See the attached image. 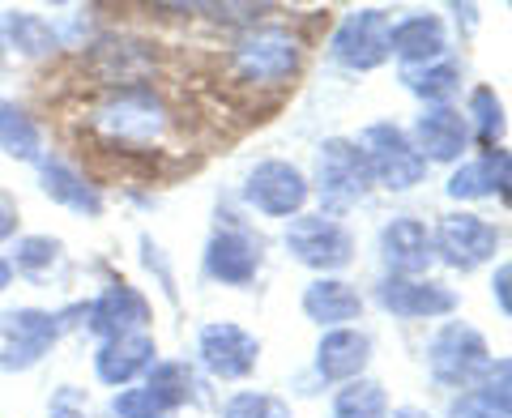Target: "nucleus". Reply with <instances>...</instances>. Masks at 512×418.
Returning <instances> with one entry per match:
<instances>
[{
	"instance_id": "1",
	"label": "nucleus",
	"mask_w": 512,
	"mask_h": 418,
	"mask_svg": "<svg viewBox=\"0 0 512 418\" xmlns=\"http://www.w3.org/2000/svg\"><path fill=\"white\" fill-rule=\"evenodd\" d=\"M90 124L111 146H154L171 133V111L150 86H120L94 107Z\"/></svg>"
},
{
	"instance_id": "2",
	"label": "nucleus",
	"mask_w": 512,
	"mask_h": 418,
	"mask_svg": "<svg viewBox=\"0 0 512 418\" xmlns=\"http://www.w3.org/2000/svg\"><path fill=\"white\" fill-rule=\"evenodd\" d=\"M231 69L248 86H278L286 77H295L299 69V39L278 26L248 30L231 52Z\"/></svg>"
},
{
	"instance_id": "3",
	"label": "nucleus",
	"mask_w": 512,
	"mask_h": 418,
	"mask_svg": "<svg viewBox=\"0 0 512 418\" xmlns=\"http://www.w3.org/2000/svg\"><path fill=\"white\" fill-rule=\"evenodd\" d=\"M427 367L440 384H453V389H470L478 376H487L491 367V350L483 342V333L461 325V320H448V325L431 337L427 346Z\"/></svg>"
},
{
	"instance_id": "4",
	"label": "nucleus",
	"mask_w": 512,
	"mask_h": 418,
	"mask_svg": "<svg viewBox=\"0 0 512 418\" xmlns=\"http://www.w3.org/2000/svg\"><path fill=\"white\" fill-rule=\"evenodd\" d=\"M359 150L367 158V171H372V180H380L384 188L402 192V188L423 184L427 163H423V154L410 146V137L397 124H389V120L367 124L363 137H359Z\"/></svg>"
},
{
	"instance_id": "5",
	"label": "nucleus",
	"mask_w": 512,
	"mask_h": 418,
	"mask_svg": "<svg viewBox=\"0 0 512 418\" xmlns=\"http://www.w3.org/2000/svg\"><path fill=\"white\" fill-rule=\"evenodd\" d=\"M367 188H372V171H367L363 150L346 137H329L316 150V192L325 201V209L359 205L367 197Z\"/></svg>"
},
{
	"instance_id": "6",
	"label": "nucleus",
	"mask_w": 512,
	"mask_h": 418,
	"mask_svg": "<svg viewBox=\"0 0 512 418\" xmlns=\"http://www.w3.org/2000/svg\"><path fill=\"white\" fill-rule=\"evenodd\" d=\"M286 248H291L299 265L333 273V269L350 265L355 239H350L342 222H333L325 214H299V218H291V227H286Z\"/></svg>"
},
{
	"instance_id": "7",
	"label": "nucleus",
	"mask_w": 512,
	"mask_h": 418,
	"mask_svg": "<svg viewBox=\"0 0 512 418\" xmlns=\"http://www.w3.org/2000/svg\"><path fill=\"white\" fill-rule=\"evenodd\" d=\"M333 60L350 73H367V69H380L389 60V13L384 9H359V13H346L342 26L333 30V43H329Z\"/></svg>"
},
{
	"instance_id": "8",
	"label": "nucleus",
	"mask_w": 512,
	"mask_h": 418,
	"mask_svg": "<svg viewBox=\"0 0 512 418\" xmlns=\"http://www.w3.org/2000/svg\"><path fill=\"white\" fill-rule=\"evenodd\" d=\"M495 248H500V231L478 214H444L436 235H431V252L461 273L487 265L495 256Z\"/></svg>"
},
{
	"instance_id": "9",
	"label": "nucleus",
	"mask_w": 512,
	"mask_h": 418,
	"mask_svg": "<svg viewBox=\"0 0 512 418\" xmlns=\"http://www.w3.org/2000/svg\"><path fill=\"white\" fill-rule=\"evenodd\" d=\"M0 333H5L0 367L5 372H26V367H35L52 350L60 333V316L39 308H13V312H0Z\"/></svg>"
},
{
	"instance_id": "10",
	"label": "nucleus",
	"mask_w": 512,
	"mask_h": 418,
	"mask_svg": "<svg viewBox=\"0 0 512 418\" xmlns=\"http://www.w3.org/2000/svg\"><path fill=\"white\" fill-rule=\"evenodd\" d=\"M244 197L252 209H261L269 218H291L308 201V180H303L299 167L282 163V158H269V163H261L248 175Z\"/></svg>"
},
{
	"instance_id": "11",
	"label": "nucleus",
	"mask_w": 512,
	"mask_h": 418,
	"mask_svg": "<svg viewBox=\"0 0 512 418\" xmlns=\"http://www.w3.org/2000/svg\"><path fill=\"white\" fill-rule=\"evenodd\" d=\"M197 355L205 363V372L218 376V380H244L252 367H256V337L248 329L231 325V320H218V325H205L201 329V342H197Z\"/></svg>"
},
{
	"instance_id": "12",
	"label": "nucleus",
	"mask_w": 512,
	"mask_h": 418,
	"mask_svg": "<svg viewBox=\"0 0 512 418\" xmlns=\"http://www.w3.org/2000/svg\"><path fill=\"white\" fill-rule=\"evenodd\" d=\"M376 303L393 316L406 320H431V316H448L457 308V295L440 282H419V278H384L376 286Z\"/></svg>"
},
{
	"instance_id": "13",
	"label": "nucleus",
	"mask_w": 512,
	"mask_h": 418,
	"mask_svg": "<svg viewBox=\"0 0 512 418\" xmlns=\"http://www.w3.org/2000/svg\"><path fill=\"white\" fill-rule=\"evenodd\" d=\"M466 141H470V120L457 107H427L414 120L410 146L423 154V163H453L466 150Z\"/></svg>"
},
{
	"instance_id": "14",
	"label": "nucleus",
	"mask_w": 512,
	"mask_h": 418,
	"mask_svg": "<svg viewBox=\"0 0 512 418\" xmlns=\"http://www.w3.org/2000/svg\"><path fill=\"white\" fill-rule=\"evenodd\" d=\"M380 256L384 265L393 269V278H414V273H423L431 265V235L423 222L414 218H393L389 227L380 231Z\"/></svg>"
},
{
	"instance_id": "15",
	"label": "nucleus",
	"mask_w": 512,
	"mask_h": 418,
	"mask_svg": "<svg viewBox=\"0 0 512 418\" xmlns=\"http://www.w3.org/2000/svg\"><path fill=\"white\" fill-rule=\"evenodd\" d=\"M150 320V303L141 299V291L133 286H107V291L90 303V329L107 337H120V333H141Z\"/></svg>"
},
{
	"instance_id": "16",
	"label": "nucleus",
	"mask_w": 512,
	"mask_h": 418,
	"mask_svg": "<svg viewBox=\"0 0 512 418\" xmlns=\"http://www.w3.org/2000/svg\"><path fill=\"white\" fill-rule=\"evenodd\" d=\"M444 22L436 13H410L397 26H389V52L406 60V69H419V64H436L444 56Z\"/></svg>"
},
{
	"instance_id": "17",
	"label": "nucleus",
	"mask_w": 512,
	"mask_h": 418,
	"mask_svg": "<svg viewBox=\"0 0 512 418\" xmlns=\"http://www.w3.org/2000/svg\"><path fill=\"white\" fill-rule=\"evenodd\" d=\"M261 265V248L252 244L244 231H218L205 248V273L227 286H248Z\"/></svg>"
},
{
	"instance_id": "18",
	"label": "nucleus",
	"mask_w": 512,
	"mask_h": 418,
	"mask_svg": "<svg viewBox=\"0 0 512 418\" xmlns=\"http://www.w3.org/2000/svg\"><path fill=\"white\" fill-rule=\"evenodd\" d=\"M154 363V337L146 333H120V337H107L94 355V372H99L103 384H128L133 376L150 372Z\"/></svg>"
},
{
	"instance_id": "19",
	"label": "nucleus",
	"mask_w": 512,
	"mask_h": 418,
	"mask_svg": "<svg viewBox=\"0 0 512 418\" xmlns=\"http://www.w3.org/2000/svg\"><path fill=\"white\" fill-rule=\"evenodd\" d=\"M372 359V342L359 329H329L316 346V372L325 380H359Z\"/></svg>"
},
{
	"instance_id": "20",
	"label": "nucleus",
	"mask_w": 512,
	"mask_h": 418,
	"mask_svg": "<svg viewBox=\"0 0 512 418\" xmlns=\"http://www.w3.org/2000/svg\"><path fill=\"white\" fill-rule=\"evenodd\" d=\"M39 171H43V192L56 205L73 209V214H86V218H99L103 214L99 188H94L90 180H82V175H77L69 163H60V158H43Z\"/></svg>"
},
{
	"instance_id": "21",
	"label": "nucleus",
	"mask_w": 512,
	"mask_h": 418,
	"mask_svg": "<svg viewBox=\"0 0 512 418\" xmlns=\"http://www.w3.org/2000/svg\"><path fill=\"white\" fill-rule=\"evenodd\" d=\"M303 312H308L316 325L342 329L346 320H359L363 299L355 286H346L342 278H316L308 291H303Z\"/></svg>"
},
{
	"instance_id": "22",
	"label": "nucleus",
	"mask_w": 512,
	"mask_h": 418,
	"mask_svg": "<svg viewBox=\"0 0 512 418\" xmlns=\"http://www.w3.org/2000/svg\"><path fill=\"white\" fill-rule=\"evenodd\" d=\"M500 192V201H508V154L495 150L478 163H466L453 180H448V197L457 201H478V197H491Z\"/></svg>"
},
{
	"instance_id": "23",
	"label": "nucleus",
	"mask_w": 512,
	"mask_h": 418,
	"mask_svg": "<svg viewBox=\"0 0 512 418\" xmlns=\"http://www.w3.org/2000/svg\"><path fill=\"white\" fill-rule=\"evenodd\" d=\"M0 150L18 163H43V133L18 103L0 99Z\"/></svg>"
},
{
	"instance_id": "24",
	"label": "nucleus",
	"mask_w": 512,
	"mask_h": 418,
	"mask_svg": "<svg viewBox=\"0 0 512 418\" xmlns=\"http://www.w3.org/2000/svg\"><path fill=\"white\" fill-rule=\"evenodd\" d=\"M402 82L410 94H419L431 107H448V99H453L461 86V69L436 60V64H419V69H402Z\"/></svg>"
},
{
	"instance_id": "25",
	"label": "nucleus",
	"mask_w": 512,
	"mask_h": 418,
	"mask_svg": "<svg viewBox=\"0 0 512 418\" xmlns=\"http://www.w3.org/2000/svg\"><path fill=\"white\" fill-rule=\"evenodd\" d=\"M333 418H389V397L376 380H350L333 397Z\"/></svg>"
},
{
	"instance_id": "26",
	"label": "nucleus",
	"mask_w": 512,
	"mask_h": 418,
	"mask_svg": "<svg viewBox=\"0 0 512 418\" xmlns=\"http://www.w3.org/2000/svg\"><path fill=\"white\" fill-rule=\"evenodd\" d=\"M146 389L163 401L167 410L184 406V401L197 397V380H192V367L188 363H150V380Z\"/></svg>"
},
{
	"instance_id": "27",
	"label": "nucleus",
	"mask_w": 512,
	"mask_h": 418,
	"mask_svg": "<svg viewBox=\"0 0 512 418\" xmlns=\"http://www.w3.org/2000/svg\"><path fill=\"white\" fill-rule=\"evenodd\" d=\"M5 30H9V39L18 43V52H26V56H47L56 47V30H52V22H43V18H35V13H5Z\"/></svg>"
},
{
	"instance_id": "28",
	"label": "nucleus",
	"mask_w": 512,
	"mask_h": 418,
	"mask_svg": "<svg viewBox=\"0 0 512 418\" xmlns=\"http://www.w3.org/2000/svg\"><path fill=\"white\" fill-rule=\"evenodd\" d=\"M470 116H474V128H478V141H483V146H495L500 133H504V107H500V99H495V90L478 86L470 94Z\"/></svg>"
},
{
	"instance_id": "29",
	"label": "nucleus",
	"mask_w": 512,
	"mask_h": 418,
	"mask_svg": "<svg viewBox=\"0 0 512 418\" xmlns=\"http://www.w3.org/2000/svg\"><path fill=\"white\" fill-rule=\"evenodd\" d=\"M222 418H291V406L269 393H235L222 406Z\"/></svg>"
},
{
	"instance_id": "30",
	"label": "nucleus",
	"mask_w": 512,
	"mask_h": 418,
	"mask_svg": "<svg viewBox=\"0 0 512 418\" xmlns=\"http://www.w3.org/2000/svg\"><path fill=\"white\" fill-rule=\"evenodd\" d=\"M56 256H60V244L47 235H26V239H18V248H13V261H18V269H26V273L52 269Z\"/></svg>"
},
{
	"instance_id": "31",
	"label": "nucleus",
	"mask_w": 512,
	"mask_h": 418,
	"mask_svg": "<svg viewBox=\"0 0 512 418\" xmlns=\"http://www.w3.org/2000/svg\"><path fill=\"white\" fill-rule=\"evenodd\" d=\"M111 414L116 418H171L175 410H167L150 389H124L111 401Z\"/></svg>"
},
{
	"instance_id": "32",
	"label": "nucleus",
	"mask_w": 512,
	"mask_h": 418,
	"mask_svg": "<svg viewBox=\"0 0 512 418\" xmlns=\"http://www.w3.org/2000/svg\"><path fill=\"white\" fill-rule=\"evenodd\" d=\"M448 418H508V410H495L483 393L470 389V393H461L453 406H448Z\"/></svg>"
},
{
	"instance_id": "33",
	"label": "nucleus",
	"mask_w": 512,
	"mask_h": 418,
	"mask_svg": "<svg viewBox=\"0 0 512 418\" xmlns=\"http://www.w3.org/2000/svg\"><path fill=\"white\" fill-rule=\"evenodd\" d=\"M508 376H512V363L508 359H500L495 367H487V384L478 393H483L495 410H508Z\"/></svg>"
},
{
	"instance_id": "34",
	"label": "nucleus",
	"mask_w": 512,
	"mask_h": 418,
	"mask_svg": "<svg viewBox=\"0 0 512 418\" xmlns=\"http://www.w3.org/2000/svg\"><path fill=\"white\" fill-rule=\"evenodd\" d=\"M52 418H86L77 389H60V393L52 397Z\"/></svg>"
},
{
	"instance_id": "35",
	"label": "nucleus",
	"mask_w": 512,
	"mask_h": 418,
	"mask_svg": "<svg viewBox=\"0 0 512 418\" xmlns=\"http://www.w3.org/2000/svg\"><path fill=\"white\" fill-rule=\"evenodd\" d=\"M508 286H512V269H508V265H500V269H495V299H500V312H504V316L512 312V295H508Z\"/></svg>"
},
{
	"instance_id": "36",
	"label": "nucleus",
	"mask_w": 512,
	"mask_h": 418,
	"mask_svg": "<svg viewBox=\"0 0 512 418\" xmlns=\"http://www.w3.org/2000/svg\"><path fill=\"white\" fill-rule=\"evenodd\" d=\"M13 231H18V209H13V201L0 192V239H9Z\"/></svg>"
},
{
	"instance_id": "37",
	"label": "nucleus",
	"mask_w": 512,
	"mask_h": 418,
	"mask_svg": "<svg viewBox=\"0 0 512 418\" xmlns=\"http://www.w3.org/2000/svg\"><path fill=\"white\" fill-rule=\"evenodd\" d=\"M9 282H13V265H9V261H0V291H5Z\"/></svg>"
},
{
	"instance_id": "38",
	"label": "nucleus",
	"mask_w": 512,
	"mask_h": 418,
	"mask_svg": "<svg viewBox=\"0 0 512 418\" xmlns=\"http://www.w3.org/2000/svg\"><path fill=\"white\" fill-rule=\"evenodd\" d=\"M393 418H427V414H423V410H414V406H402V410H397Z\"/></svg>"
},
{
	"instance_id": "39",
	"label": "nucleus",
	"mask_w": 512,
	"mask_h": 418,
	"mask_svg": "<svg viewBox=\"0 0 512 418\" xmlns=\"http://www.w3.org/2000/svg\"><path fill=\"white\" fill-rule=\"evenodd\" d=\"M0 60H5V39H0Z\"/></svg>"
}]
</instances>
